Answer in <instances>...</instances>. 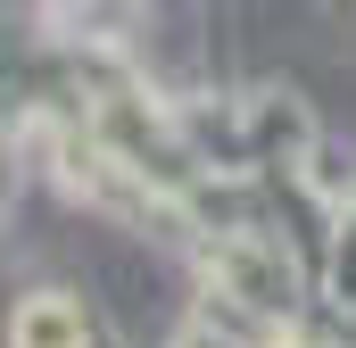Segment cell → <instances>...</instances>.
<instances>
[{
    "label": "cell",
    "instance_id": "6da1fadb",
    "mask_svg": "<svg viewBox=\"0 0 356 348\" xmlns=\"http://www.w3.org/2000/svg\"><path fill=\"white\" fill-rule=\"evenodd\" d=\"M17 340H25V348H75V307L33 299V307H25V324H17Z\"/></svg>",
    "mask_w": 356,
    "mask_h": 348
}]
</instances>
